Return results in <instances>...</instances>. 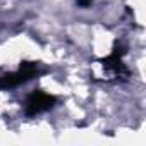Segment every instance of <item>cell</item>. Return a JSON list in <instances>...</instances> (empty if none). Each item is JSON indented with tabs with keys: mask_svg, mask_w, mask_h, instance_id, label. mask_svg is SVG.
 Returning <instances> with one entry per match:
<instances>
[{
	"mask_svg": "<svg viewBox=\"0 0 146 146\" xmlns=\"http://www.w3.org/2000/svg\"><path fill=\"white\" fill-rule=\"evenodd\" d=\"M76 4L79 7H90L91 5V0H76Z\"/></svg>",
	"mask_w": 146,
	"mask_h": 146,
	"instance_id": "4",
	"label": "cell"
},
{
	"mask_svg": "<svg viewBox=\"0 0 146 146\" xmlns=\"http://www.w3.org/2000/svg\"><path fill=\"white\" fill-rule=\"evenodd\" d=\"M93 76H98L95 79H103V81H120L129 76V70L124 65L120 55L110 53L107 58H102L96 62L93 69Z\"/></svg>",
	"mask_w": 146,
	"mask_h": 146,
	"instance_id": "1",
	"label": "cell"
},
{
	"mask_svg": "<svg viewBox=\"0 0 146 146\" xmlns=\"http://www.w3.org/2000/svg\"><path fill=\"white\" fill-rule=\"evenodd\" d=\"M55 103H57V98L53 95L45 93L41 90H36L28 96V100L24 103V112L28 117H35V115L43 113V112H48L50 108L55 107Z\"/></svg>",
	"mask_w": 146,
	"mask_h": 146,
	"instance_id": "3",
	"label": "cell"
},
{
	"mask_svg": "<svg viewBox=\"0 0 146 146\" xmlns=\"http://www.w3.org/2000/svg\"><path fill=\"white\" fill-rule=\"evenodd\" d=\"M38 72H40V64L38 62H23L17 70L9 72L4 78H0V88H14V86L24 84L29 79L36 78Z\"/></svg>",
	"mask_w": 146,
	"mask_h": 146,
	"instance_id": "2",
	"label": "cell"
}]
</instances>
